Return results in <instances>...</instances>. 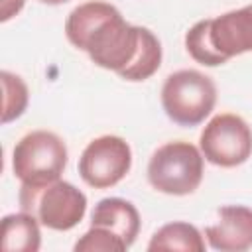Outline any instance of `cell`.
Returning <instances> with one entry per match:
<instances>
[{
	"label": "cell",
	"instance_id": "cell-9",
	"mask_svg": "<svg viewBox=\"0 0 252 252\" xmlns=\"http://www.w3.org/2000/svg\"><path fill=\"white\" fill-rule=\"evenodd\" d=\"M211 248L220 252H244L252 248V209L244 205H224L219 209L215 224L205 228Z\"/></svg>",
	"mask_w": 252,
	"mask_h": 252
},
{
	"label": "cell",
	"instance_id": "cell-11",
	"mask_svg": "<svg viewBox=\"0 0 252 252\" xmlns=\"http://www.w3.org/2000/svg\"><path fill=\"white\" fill-rule=\"evenodd\" d=\"M41 246L39 220L22 211L2 219V248L6 252H37Z\"/></svg>",
	"mask_w": 252,
	"mask_h": 252
},
{
	"label": "cell",
	"instance_id": "cell-13",
	"mask_svg": "<svg viewBox=\"0 0 252 252\" xmlns=\"http://www.w3.org/2000/svg\"><path fill=\"white\" fill-rule=\"evenodd\" d=\"M4 96H2V124H8L16 118H20L30 102V93L28 85L14 73L2 71L0 73Z\"/></svg>",
	"mask_w": 252,
	"mask_h": 252
},
{
	"label": "cell",
	"instance_id": "cell-15",
	"mask_svg": "<svg viewBox=\"0 0 252 252\" xmlns=\"http://www.w3.org/2000/svg\"><path fill=\"white\" fill-rule=\"evenodd\" d=\"M26 0H2V8H0V20L8 22L10 18H14L22 8H24Z\"/></svg>",
	"mask_w": 252,
	"mask_h": 252
},
{
	"label": "cell",
	"instance_id": "cell-7",
	"mask_svg": "<svg viewBox=\"0 0 252 252\" xmlns=\"http://www.w3.org/2000/svg\"><path fill=\"white\" fill-rule=\"evenodd\" d=\"M199 148L203 158L213 165H242L252 156V128L238 114H217L203 128Z\"/></svg>",
	"mask_w": 252,
	"mask_h": 252
},
{
	"label": "cell",
	"instance_id": "cell-8",
	"mask_svg": "<svg viewBox=\"0 0 252 252\" xmlns=\"http://www.w3.org/2000/svg\"><path fill=\"white\" fill-rule=\"evenodd\" d=\"M132 167V150L120 136H98L79 158V175L93 189H108L122 181Z\"/></svg>",
	"mask_w": 252,
	"mask_h": 252
},
{
	"label": "cell",
	"instance_id": "cell-5",
	"mask_svg": "<svg viewBox=\"0 0 252 252\" xmlns=\"http://www.w3.org/2000/svg\"><path fill=\"white\" fill-rule=\"evenodd\" d=\"M217 104V85L195 69L171 73L161 87V106L167 118L179 126L201 124Z\"/></svg>",
	"mask_w": 252,
	"mask_h": 252
},
{
	"label": "cell",
	"instance_id": "cell-6",
	"mask_svg": "<svg viewBox=\"0 0 252 252\" xmlns=\"http://www.w3.org/2000/svg\"><path fill=\"white\" fill-rule=\"evenodd\" d=\"M67 165L65 142L47 130L26 134L12 152V171L22 183H47L61 177Z\"/></svg>",
	"mask_w": 252,
	"mask_h": 252
},
{
	"label": "cell",
	"instance_id": "cell-12",
	"mask_svg": "<svg viewBox=\"0 0 252 252\" xmlns=\"http://www.w3.org/2000/svg\"><path fill=\"white\" fill-rule=\"evenodd\" d=\"M148 250H183V252H203L205 240L197 226L175 220L158 228L148 244Z\"/></svg>",
	"mask_w": 252,
	"mask_h": 252
},
{
	"label": "cell",
	"instance_id": "cell-1",
	"mask_svg": "<svg viewBox=\"0 0 252 252\" xmlns=\"http://www.w3.org/2000/svg\"><path fill=\"white\" fill-rule=\"evenodd\" d=\"M67 39L102 69L126 81H146L161 65V43L154 32L128 24L116 6L91 0L71 10L65 22Z\"/></svg>",
	"mask_w": 252,
	"mask_h": 252
},
{
	"label": "cell",
	"instance_id": "cell-4",
	"mask_svg": "<svg viewBox=\"0 0 252 252\" xmlns=\"http://www.w3.org/2000/svg\"><path fill=\"white\" fill-rule=\"evenodd\" d=\"M205 173V158L201 150L189 142L173 140L159 146L148 163L150 185L165 195H189L193 193Z\"/></svg>",
	"mask_w": 252,
	"mask_h": 252
},
{
	"label": "cell",
	"instance_id": "cell-2",
	"mask_svg": "<svg viewBox=\"0 0 252 252\" xmlns=\"http://www.w3.org/2000/svg\"><path fill=\"white\" fill-rule=\"evenodd\" d=\"M185 49L205 67L252 51V4L193 24L185 33Z\"/></svg>",
	"mask_w": 252,
	"mask_h": 252
},
{
	"label": "cell",
	"instance_id": "cell-3",
	"mask_svg": "<svg viewBox=\"0 0 252 252\" xmlns=\"http://www.w3.org/2000/svg\"><path fill=\"white\" fill-rule=\"evenodd\" d=\"M18 201L22 211L33 215L51 230H71L87 213V195L61 177L47 183H22Z\"/></svg>",
	"mask_w": 252,
	"mask_h": 252
},
{
	"label": "cell",
	"instance_id": "cell-10",
	"mask_svg": "<svg viewBox=\"0 0 252 252\" xmlns=\"http://www.w3.org/2000/svg\"><path fill=\"white\" fill-rule=\"evenodd\" d=\"M91 226H102L110 230L130 248L140 232V213L126 199L106 197L94 205L91 213Z\"/></svg>",
	"mask_w": 252,
	"mask_h": 252
},
{
	"label": "cell",
	"instance_id": "cell-14",
	"mask_svg": "<svg viewBox=\"0 0 252 252\" xmlns=\"http://www.w3.org/2000/svg\"><path fill=\"white\" fill-rule=\"evenodd\" d=\"M77 252H124L128 246L124 244L122 238L112 234L110 230L102 226H91L77 242H75Z\"/></svg>",
	"mask_w": 252,
	"mask_h": 252
},
{
	"label": "cell",
	"instance_id": "cell-16",
	"mask_svg": "<svg viewBox=\"0 0 252 252\" xmlns=\"http://www.w3.org/2000/svg\"><path fill=\"white\" fill-rule=\"evenodd\" d=\"M41 4H49V6H59V4H65L69 0H39Z\"/></svg>",
	"mask_w": 252,
	"mask_h": 252
}]
</instances>
